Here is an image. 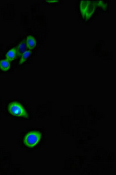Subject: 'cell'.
I'll return each mask as SVG.
<instances>
[{
	"label": "cell",
	"instance_id": "1",
	"mask_svg": "<svg viewBox=\"0 0 116 175\" xmlns=\"http://www.w3.org/2000/svg\"><path fill=\"white\" fill-rule=\"evenodd\" d=\"M42 139V134L38 131H30L26 134L24 140L25 145L29 148L37 146Z\"/></svg>",
	"mask_w": 116,
	"mask_h": 175
},
{
	"label": "cell",
	"instance_id": "4",
	"mask_svg": "<svg viewBox=\"0 0 116 175\" xmlns=\"http://www.w3.org/2000/svg\"><path fill=\"white\" fill-rule=\"evenodd\" d=\"M17 56H18V53H17L16 47H12L7 52L5 57L7 60L11 61L15 60Z\"/></svg>",
	"mask_w": 116,
	"mask_h": 175
},
{
	"label": "cell",
	"instance_id": "7",
	"mask_svg": "<svg viewBox=\"0 0 116 175\" xmlns=\"http://www.w3.org/2000/svg\"><path fill=\"white\" fill-rule=\"evenodd\" d=\"M16 47L17 50L18 56H21L26 50H27V48H28L26 42H24V41H22V42H20L18 44V46Z\"/></svg>",
	"mask_w": 116,
	"mask_h": 175
},
{
	"label": "cell",
	"instance_id": "3",
	"mask_svg": "<svg viewBox=\"0 0 116 175\" xmlns=\"http://www.w3.org/2000/svg\"><path fill=\"white\" fill-rule=\"evenodd\" d=\"M8 112L13 116L17 117H22L27 118L28 114L23 106L18 102H12L10 103L8 107Z\"/></svg>",
	"mask_w": 116,
	"mask_h": 175
},
{
	"label": "cell",
	"instance_id": "6",
	"mask_svg": "<svg viewBox=\"0 0 116 175\" xmlns=\"http://www.w3.org/2000/svg\"><path fill=\"white\" fill-rule=\"evenodd\" d=\"M11 63L7 59H2L0 61V69L3 71H7L10 70Z\"/></svg>",
	"mask_w": 116,
	"mask_h": 175
},
{
	"label": "cell",
	"instance_id": "9",
	"mask_svg": "<svg viewBox=\"0 0 116 175\" xmlns=\"http://www.w3.org/2000/svg\"><path fill=\"white\" fill-rule=\"evenodd\" d=\"M96 3L95 4L96 5H99L100 7H101L102 8H103V9H106V4H105L104 2V1H95Z\"/></svg>",
	"mask_w": 116,
	"mask_h": 175
},
{
	"label": "cell",
	"instance_id": "10",
	"mask_svg": "<svg viewBox=\"0 0 116 175\" xmlns=\"http://www.w3.org/2000/svg\"><path fill=\"white\" fill-rule=\"evenodd\" d=\"M46 3H58L60 1H44Z\"/></svg>",
	"mask_w": 116,
	"mask_h": 175
},
{
	"label": "cell",
	"instance_id": "8",
	"mask_svg": "<svg viewBox=\"0 0 116 175\" xmlns=\"http://www.w3.org/2000/svg\"><path fill=\"white\" fill-rule=\"evenodd\" d=\"M31 54H32V51L28 49L27 50H26L24 53L21 55V57L20 59V64L24 63L25 62L28 60V58L30 56Z\"/></svg>",
	"mask_w": 116,
	"mask_h": 175
},
{
	"label": "cell",
	"instance_id": "2",
	"mask_svg": "<svg viewBox=\"0 0 116 175\" xmlns=\"http://www.w3.org/2000/svg\"><path fill=\"white\" fill-rule=\"evenodd\" d=\"M80 8L83 17L86 20H89L95 12L96 4L95 1H81Z\"/></svg>",
	"mask_w": 116,
	"mask_h": 175
},
{
	"label": "cell",
	"instance_id": "5",
	"mask_svg": "<svg viewBox=\"0 0 116 175\" xmlns=\"http://www.w3.org/2000/svg\"><path fill=\"white\" fill-rule=\"evenodd\" d=\"M26 43L27 45L28 49L29 50H33L36 46V40L33 36L29 35L26 40Z\"/></svg>",
	"mask_w": 116,
	"mask_h": 175
}]
</instances>
